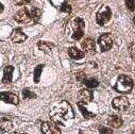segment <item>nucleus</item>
<instances>
[{"mask_svg":"<svg viewBox=\"0 0 135 134\" xmlns=\"http://www.w3.org/2000/svg\"><path fill=\"white\" fill-rule=\"evenodd\" d=\"M112 106L114 109L118 110V111H126L129 108V100L128 98L121 96V97H117L113 100Z\"/></svg>","mask_w":135,"mask_h":134,"instance_id":"nucleus-7","label":"nucleus"},{"mask_svg":"<svg viewBox=\"0 0 135 134\" xmlns=\"http://www.w3.org/2000/svg\"><path fill=\"white\" fill-rule=\"evenodd\" d=\"M130 52H131V55H132V58H133V59H135V45H134V46L131 48Z\"/></svg>","mask_w":135,"mask_h":134,"instance_id":"nucleus-29","label":"nucleus"},{"mask_svg":"<svg viewBox=\"0 0 135 134\" xmlns=\"http://www.w3.org/2000/svg\"><path fill=\"white\" fill-rule=\"evenodd\" d=\"M37 46H38L40 50H42L45 53H50L51 50L54 48V45L52 43H49V42H38Z\"/></svg>","mask_w":135,"mask_h":134,"instance_id":"nucleus-15","label":"nucleus"},{"mask_svg":"<svg viewBox=\"0 0 135 134\" xmlns=\"http://www.w3.org/2000/svg\"><path fill=\"white\" fill-rule=\"evenodd\" d=\"M94 98L91 90L89 89H81L78 94V99L80 103H89Z\"/></svg>","mask_w":135,"mask_h":134,"instance_id":"nucleus-10","label":"nucleus"},{"mask_svg":"<svg viewBox=\"0 0 135 134\" xmlns=\"http://www.w3.org/2000/svg\"><path fill=\"white\" fill-rule=\"evenodd\" d=\"M99 133L100 134H112L113 133V130L108 128V127H103V126H101L99 127Z\"/></svg>","mask_w":135,"mask_h":134,"instance_id":"nucleus-23","label":"nucleus"},{"mask_svg":"<svg viewBox=\"0 0 135 134\" xmlns=\"http://www.w3.org/2000/svg\"><path fill=\"white\" fill-rule=\"evenodd\" d=\"M50 2H51V4H52L53 7L61 9V7L65 3V0H50Z\"/></svg>","mask_w":135,"mask_h":134,"instance_id":"nucleus-24","label":"nucleus"},{"mask_svg":"<svg viewBox=\"0 0 135 134\" xmlns=\"http://www.w3.org/2000/svg\"><path fill=\"white\" fill-rule=\"evenodd\" d=\"M21 94H22V97H23V99H29V98H36V95H35L34 93H32L31 90H29V89H22Z\"/></svg>","mask_w":135,"mask_h":134,"instance_id":"nucleus-22","label":"nucleus"},{"mask_svg":"<svg viewBox=\"0 0 135 134\" xmlns=\"http://www.w3.org/2000/svg\"><path fill=\"white\" fill-rule=\"evenodd\" d=\"M44 64H40L35 67L34 69V82L35 83H38L40 82V79H41V74L43 71V68H44Z\"/></svg>","mask_w":135,"mask_h":134,"instance_id":"nucleus-20","label":"nucleus"},{"mask_svg":"<svg viewBox=\"0 0 135 134\" xmlns=\"http://www.w3.org/2000/svg\"><path fill=\"white\" fill-rule=\"evenodd\" d=\"M83 83H84L88 88H95V87H97V86L99 85V82H98L96 79H94V78H85V79L83 80Z\"/></svg>","mask_w":135,"mask_h":134,"instance_id":"nucleus-19","label":"nucleus"},{"mask_svg":"<svg viewBox=\"0 0 135 134\" xmlns=\"http://www.w3.org/2000/svg\"><path fill=\"white\" fill-rule=\"evenodd\" d=\"M3 8H4V7H3V4H2L1 2H0V14H1V13L3 12Z\"/></svg>","mask_w":135,"mask_h":134,"instance_id":"nucleus-30","label":"nucleus"},{"mask_svg":"<svg viewBox=\"0 0 135 134\" xmlns=\"http://www.w3.org/2000/svg\"><path fill=\"white\" fill-rule=\"evenodd\" d=\"M98 44L101 48L102 51H107L109 49H111V47L113 46V39L110 33H103L102 35H100L98 39Z\"/></svg>","mask_w":135,"mask_h":134,"instance_id":"nucleus-5","label":"nucleus"},{"mask_svg":"<svg viewBox=\"0 0 135 134\" xmlns=\"http://www.w3.org/2000/svg\"><path fill=\"white\" fill-rule=\"evenodd\" d=\"M86 78V76H85V74L84 73H78V74H76V79L79 81V82H83V80Z\"/></svg>","mask_w":135,"mask_h":134,"instance_id":"nucleus-27","label":"nucleus"},{"mask_svg":"<svg viewBox=\"0 0 135 134\" xmlns=\"http://www.w3.org/2000/svg\"><path fill=\"white\" fill-rule=\"evenodd\" d=\"M133 88V81L130 77L126 76V75H121L118 77L116 85H115V89L121 94H127L129 92H131V89Z\"/></svg>","mask_w":135,"mask_h":134,"instance_id":"nucleus-3","label":"nucleus"},{"mask_svg":"<svg viewBox=\"0 0 135 134\" xmlns=\"http://www.w3.org/2000/svg\"><path fill=\"white\" fill-rule=\"evenodd\" d=\"M11 40L14 43H22V42H25L27 40V35L22 32L21 29H15L12 32Z\"/></svg>","mask_w":135,"mask_h":134,"instance_id":"nucleus-12","label":"nucleus"},{"mask_svg":"<svg viewBox=\"0 0 135 134\" xmlns=\"http://www.w3.org/2000/svg\"><path fill=\"white\" fill-rule=\"evenodd\" d=\"M14 19H15L17 22H20V23L28 22V21L31 20L30 12H29L27 9H21V10H19V11L14 15Z\"/></svg>","mask_w":135,"mask_h":134,"instance_id":"nucleus-9","label":"nucleus"},{"mask_svg":"<svg viewBox=\"0 0 135 134\" xmlns=\"http://www.w3.org/2000/svg\"><path fill=\"white\" fill-rule=\"evenodd\" d=\"M126 6L130 11H134L135 10V0H127Z\"/></svg>","mask_w":135,"mask_h":134,"instance_id":"nucleus-25","label":"nucleus"},{"mask_svg":"<svg viewBox=\"0 0 135 134\" xmlns=\"http://www.w3.org/2000/svg\"><path fill=\"white\" fill-rule=\"evenodd\" d=\"M108 123H109L111 127L119 128V127L122 126L123 121H122V119H121L119 116H110L109 119H108Z\"/></svg>","mask_w":135,"mask_h":134,"instance_id":"nucleus-17","label":"nucleus"},{"mask_svg":"<svg viewBox=\"0 0 135 134\" xmlns=\"http://www.w3.org/2000/svg\"><path fill=\"white\" fill-rule=\"evenodd\" d=\"M30 12V16H31V19L34 20V22H37L40 17H41V10L38 8H32Z\"/></svg>","mask_w":135,"mask_h":134,"instance_id":"nucleus-18","label":"nucleus"},{"mask_svg":"<svg viewBox=\"0 0 135 134\" xmlns=\"http://www.w3.org/2000/svg\"><path fill=\"white\" fill-rule=\"evenodd\" d=\"M68 54H69V56H70L71 59H74V60H80V59H82V58L85 55V53H84L83 51L79 50L77 47H71V48H69V49H68Z\"/></svg>","mask_w":135,"mask_h":134,"instance_id":"nucleus-14","label":"nucleus"},{"mask_svg":"<svg viewBox=\"0 0 135 134\" xmlns=\"http://www.w3.org/2000/svg\"><path fill=\"white\" fill-rule=\"evenodd\" d=\"M0 101H4L6 103H11L14 106L18 104V97L14 93H0Z\"/></svg>","mask_w":135,"mask_h":134,"instance_id":"nucleus-8","label":"nucleus"},{"mask_svg":"<svg viewBox=\"0 0 135 134\" xmlns=\"http://www.w3.org/2000/svg\"><path fill=\"white\" fill-rule=\"evenodd\" d=\"M50 116L53 119V121L64 125L65 121L70 120L75 117V113L73 111L71 106L68 103V101L63 100V101L56 103L53 109L50 112Z\"/></svg>","mask_w":135,"mask_h":134,"instance_id":"nucleus-1","label":"nucleus"},{"mask_svg":"<svg viewBox=\"0 0 135 134\" xmlns=\"http://www.w3.org/2000/svg\"><path fill=\"white\" fill-rule=\"evenodd\" d=\"M78 107H79V109H80L81 113L83 114V116H84L86 119H89V118H94V117L96 116V114L88 112V111H87V109H85V107H83V106H82V103H80V102H79V103H78Z\"/></svg>","mask_w":135,"mask_h":134,"instance_id":"nucleus-21","label":"nucleus"},{"mask_svg":"<svg viewBox=\"0 0 135 134\" xmlns=\"http://www.w3.org/2000/svg\"><path fill=\"white\" fill-rule=\"evenodd\" d=\"M41 129L43 134H61V130L54 121H44Z\"/></svg>","mask_w":135,"mask_h":134,"instance_id":"nucleus-6","label":"nucleus"},{"mask_svg":"<svg viewBox=\"0 0 135 134\" xmlns=\"http://www.w3.org/2000/svg\"><path fill=\"white\" fill-rule=\"evenodd\" d=\"M12 128H13V125L10 119H8V118L0 119V131L1 132H8V131L12 130Z\"/></svg>","mask_w":135,"mask_h":134,"instance_id":"nucleus-16","label":"nucleus"},{"mask_svg":"<svg viewBox=\"0 0 135 134\" xmlns=\"http://www.w3.org/2000/svg\"><path fill=\"white\" fill-rule=\"evenodd\" d=\"M84 27H85V23H84V20L80 17H77L75 18L71 22H69L68 27H67V31L70 30V33L69 34L71 35V39L75 40V41H79L83 37V34H84Z\"/></svg>","mask_w":135,"mask_h":134,"instance_id":"nucleus-2","label":"nucleus"},{"mask_svg":"<svg viewBox=\"0 0 135 134\" xmlns=\"http://www.w3.org/2000/svg\"><path fill=\"white\" fill-rule=\"evenodd\" d=\"M13 71H14V67H13V66H6V67H4L3 78H2V82H3L4 84H9V83L12 82Z\"/></svg>","mask_w":135,"mask_h":134,"instance_id":"nucleus-13","label":"nucleus"},{"mask_svg":"<svg viewBox=\"0 0 135 134\" xmlns=\"http://www.w3.org/2000/svg\"><path fill=\"white\" fill-rule=\"evenodd\" d=\"M83 50L87 53H95V48H96V44H95V41L91 39V37H86L82 44H81Z\"/></svg>","mask_w":135,"mask_h":134,"instance_id":"nucleus-11","label":"nucleus"},{"mask_svg":"<svg viewBox=\"0 0 135 134\" xmlns=\"http://www.w3.org/2000/svg\"><path fill=\"white\" fill-rule=\"evenodd\" d=\"M30 1L31 0H14L15 4H17V6H25V4L29 3Z\"/></svg>","mask_w":135,"mask_h":134,"instance_id":"nucleus-28","label":"nucleus"},{"mask_svg":"<svg viewBox=\"0 0 135 134\" xmlns=\"http://www.w3.org/2000/svg\"><path fill=\"white\" fill-rule=\"evenodd\" d=\"M111 17H112V12H111L110 8L103 7V8H101L99 10V12L97 13V15H96V21H97L98 25L103 26V25H105L107 22L110 21Z\"/></svg>","mask_w":135,"mask_h":134,"instance_id":"nucleus-4","label":"nucleus"},{"mask_svg":"<svg viewBox=\"0 0 135 134\" xmlns=\"http://www.w3.org/2000/svg\"><path fill=\"white\" fill-rule=\"evenodd\" d=\"M62 12H65V13H70L71 12V6L70 4H67V3H64L61 9H60Z\"/></svg>","mask_w":135,"mask_h":134,"instance_id":"nucleus-26","label":"nucleus"},{"mask_svg":"<svg viewBox=\"0 0 135 134\" xmlns=\"http://www.w3.org/2000/svg\"><path fill=\"white\" fill-rule=\"evenodd\" d=\"M13 134H21V133H13Z\"/></svg>","mask_w":135,"mask_h":134,"instance_id":"nucleus-32","label":"nucleus"},{"mask_svg":"<svg viewBox=\"0 0 135 134\" xmlns=\"http://www.w3.org/2000/svg\"><path fill=\"white\" fill-rule=\"evenodd\" d=\"M133 20H134V23H135V16H134V19Z\"/></svg>","mask_w":135,"mask_h":134,"instance_id":"nucleus-31","label":"nucleus"}]
</instances>
